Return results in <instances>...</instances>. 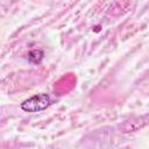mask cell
Returning <instances> with one entry per match:
<instances>
[{"mask_svg":"<svg viewBox=\"0 0 149 149\" xmlns=\"http://www.w3.org/2000/svg\"><path fill=\"white\" fill-rule=\"evenodd\" d=\"M51 104V99L47 93H41V94H35L30 97L29 99L24 100L21 104V108L24 112L29 113H36L45 109L49 105Z\"/></svg>","mask_w":149,"mask_h":149,"instance_id":"6da1fadb","label":"cell"}]
</instances>
